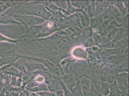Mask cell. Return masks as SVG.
Returning a JSON list of instances; mask_svg holds the SVG:
<instances>
[{"label": "cell", "mask_w": 129, "mask_h": 96, "mask_svg": "<svg viewBox=\"0 0 129 96\" xmlns=\"http://www.w3.org/2000/svg\"><path fill=\"white\" fill-rule=\"evenodd\" d=\"M25 67L27 72L28 73H32L40 70H43L44 71L47 70L42 64L39 63L26 62Z\"/></svg>", "instance_id": "obj_4"}, {"label": "cell", "mask_w": 129, "mask_h": 96, "mask_svg": "<svg viewBox=\"0 0 129 96\" xmlns=\"http://www.w3.org/2000/svg\"><path fill=\"white\" fill-rule=\"evenodd\" d=\"M10 15L14 20L21 24H23L27 29L37 25H40L45 21L43 19L32 15H22L15 14H11Z\"/></svg>", "instance_id": "obj_2"}, {"label": "cell", "mask_w": 129, "mask_h": 96, "mask_svg": "<svg viewBox=\"0 0 129 96\" xmlns=\"http://www.w3.org/2000/svg\"><path fill=\"white\" fill-rule=\"evenodd\" d=\"M71 91L74 96H82L83 95V91L81 87L80 81H77L75 86L73 88Z\"/></svg>", "instance_id": "obj_10"}, {"label": "cell", "mask_w": 129, "mask_h": 96, "mask_svg": "<svg viewBox=\"0 0 129 96\" xmlns=\"http://www.w3.org/2000/svg\"><path fill=\"white\" fill-rule=\"evenodd\" d=\"M120 92L118 88H110L109 93L107 96H119L120 94Z\"/></svg>", "instance_id": "obj_15"}, {"label": "cell", "mask_w": 129, "mask_h": 96, "mask_svg": "<svg viewBox=\"0 0 129 96\" xmlns=\"http://www.w3.org/2000/svg\"><path fill=\"white\" fill-rule=\"evenodd\" d=\"M39 84L38 83L34 81H33L30 82L28 83L27 85L26 88H33L36 87L37 86V85H39Z\"/></svg>", "instance_id": "obj_19"}, {"label": "cell", "mask_w": 129, "mask_h": 96, "mask_svg": "<svg viewBox=\"0 0 129 96\" xmlns=\"http://www.w3.org/2000/svg\"><path fill=\"white\" fill-rule=\"evenodd\" d=\"M21 57L25 58L26 59L31 60L37 61L39 62L42 63L44 65L46 66L47 68H48L49 70L52 73H54L57 75H59L60 74L59 69L58 68L56 67L52 63L50 62L47 60L30 57V56H23L22 55H21Z\"/></svg>", "instance_id": "obj_3"}, {"label": "cell", "mask_w": 129, "mask_h": 96, "mask_svg": "<svg viewBox=\"0 0 129 96\" xmlns=\"http://www.w3.org/2000/svg\"><path fill=\"white\" fill-rule=\"evenodd\" d=\"M99 85L100 93L104 96L108 95L110 91V87L108 83L106 82H100Z\"/></svg>", "instance_id": "obj_9"}, {"label": "cell", "mask_w": 129, "mask_h": 96, "mask_svg": "<svg viewBox=\"0 0 129 96\" xmlns=\"http://www.w3.org/2000/svg\"><path fill=\"white\" fill-rule=\"evenodd\" d=\"M28 90L32 91L33 92H41V91H49L48 88V85L45 84H39L33 88H26Z\"/></svg>", "instance_id": "obj_11"}, {"label": "cell", "mask_w": 129, "mask_h": 96, "mask_svg": "<svg viewBox=\"0 0 129 96\" xmlns=\"http://www.w3.org/2000/svg\"><path fill=\"white\" fill-rule=\"evenodd\" d=\"M19 92H14V91H12V92H10V96H18L19 94Z\"/></svg>", "instance_id": "obj_23"}, {"label": "cell", "mask_w": 129, "mask_h": 96, "mask_svg": "<svg viewBox=\"0 0 129 96\" xmlns=\"http://www.w3.org/2000/svg\"><path fill=\"white\" fill-rule=\"evenodd\" d=\"M17 4L13 1H0V15L9 8L15 7Z\"/></svg>", "instance_id": "obj_5"}, {"label": "cell", "mask_w": 129, "mask_h": 96, "mask_svg": "<svg viewBox=\"0 0 129 96\" xmlns=\"http://www.w3.org/2000/svg\"><path fill=\"white\" fill-rule=\"evenodd\" d=\"M26 2L17 3L11 14L23 13L32 15L40 17L45 21L49 20L52 17V14L47 10L45 6L35 2L29 3Z\"/></svg>", "instance_id": "obj_1"}, {"label": "cell", "mask_w": 129, "mask_h": 96, "mask_svg": "<svg viewBox=\"0 0 129 96\" xmlns=\"http://www.w3.org/2000/svg\"><path fill=\"white\" fill-rule=\"evenodd\" d=\"M20 41H21L17 39L13 40L10 39L0 33V43L2 42H6L13 43H17Z\"/></svg>", "instance_id": "obj_12"}, {"label": "cell", "mask_w": 129, "mask_h": 96, "mask_svg": "<svg viewBox=\"0 0 129 96\" xmlns=\"http://www.w3.org/2000/svg\"><path fill=\"white\" fill-rule=\"evenodd\" d=\"M99 96H104L102 94L100 93H99Z\"/></svg>", "instance_id": "obj_24"}, {"label": "cell", "mask_w": 129, "mask_h": 96, "mask_svg": "<svg viewBox=\"0 0 129 96\" xmlns=\"http://www.w3.org/2000/svg\"><path fill=\"white\" fill-rule=\"evenodd\" d=\"M36 93L39 96H56L55 92H51L50 91H41L36 92Z\"/></svg>", "instance_id": "obj_14"}, {"label": "cell", "mask_w": 129, "mask_h": 96, "mask_svg": "<svg viewBox=\"0 0 129 96\" xmlns=\"http://www.w3.org/2000/svg\"><path fill=\"white\" fill-rule=\"evenodd\" d=\"M28 91L24 90L22 91L21 92H20L19 95L18 96H29L30 94L29 93Z\"/></svg>", "instance_id": "obj_22"}, {"label": "cell", "mask_w": 129, "mask_h": 96, "mask_svg": "<svg viewBox=\"0 0 129 96\" xmlns=\"http://www.w3.org/2000/svg\"><path fill=\"white\" fill-rule=\"evenodd\" d=\"M0 24H21L20 23L14 20L10 15L5 14L0 15Z\"/></svg>", "instance_id": "obj_6"}, {"label": "cell", "mask_w": 129, "mask_h": 96, "mask_svg": "<svg viewBox=\"0 0 129 96\" xmlns=\"http://www.w3.org/2000/svg\"><path fill=\"white\" fill-rule=\"evenodd\" d=\"M26 59L23 58H21L16 60L13 64H12V66H15L21 72L29 74L27 72L25 67Z\"/></svg>", "instance_id": "obj_7"}, {"label": "cell", "mask_w": 129, "mask_h": 96, "mask_svg": "<svg viewBox=\"0 0 129 96\" xmlns=\"http://www.w3.org/2000/svg\"><path fill=\"white\" fill-rule=\"evenodd\" d=\"M56 96H64V92L62 89H59L56 91Z\"/></svg>", "instance_id": "obj_21"}, {"label": "cell", "mask_w": 129, "mask_h": 96, "mask_svg": "<svg viewBox=\"0 0 129 96\" xmlns=\"http://www.w3.org/2000/svg\"><path fill=\"white\" fill-rule=\"evenodd\" d=\"M11 85L12 86H15L17 80V77L16 76H11Z\"/></svg>", "instance_id": "obj_20"}, {"label": "cell", "mask_w": 129, "mask_h": 96, "mask_svg": "<svg viewBox=\"0 0 129 96\" xmlns=\"http://www.w3.org/2000/svg\"><path fill=\"white\" fill-rule=\"evenodd\" d=\"M6 82V80L3 74L0 75V92L4 88V85Z\"/></svg>", "instance_id": "obj_17"}, {"label": "cell", "mask_w": 129, "mask_h": 96, "mask_svg": "<svg viewBox=\"0 0 129 96\" xmlns=\"http://www.w3.org/2000/svg\"><path fill=\"white\" fill-rule=\"evenodd\" d=\"M48 88L49 91L51 92H55L57 90V87L55 84H51L50 85H48Z\"/></svg>", "instance_id": "obj_18"}, {"label": "cell", "mask_w": 129, "mask_h": 96, "mask_svg": "<svg viewBox=\"0 0 129 96\" xmlns=\"http://www.w3.org/2000/svg\"><path fill=\"white\" fill-rule=\"evenodd\" d=\"M80 82L82 91L85 92H89L91 90V83L89 79L84 76L81 78Z\"/></svg>", "instance_id": "obj_8"}, {"label": "cell", "mask_w": 129, "mask_h": 96, "mask_svg": "<svg viewBox=\"0 0 129 96\" xmlns=\"http://www.w3.org/2000/svg\"><path fill=\"white\" fill-rule=\"evenodd\" d=\"M34 81L39 84H42L45 81V78L42 75H38L35 77L34 79Z\"/></svg>", "instance_id": "obj_16"}, {"label": "cell", "mask_w": 129, "mask_h": 96, "mask_svg": "<svg viewBox=\"0 0 129 96\" xmlns=\"http://www.w3.org/2000/svg\"><path fill=\"white\" fill-rule=\"evenodd\" d=\"M61 86L64 92V96H74L72 92L68 88L65 84L63 83L61 81L60 82Z\"/></svg>", "instance_id": "obj_13"}, {"label": "cell", "mask_w": 129, "mask_h": 96, "mask_svg": "<svg viewBox=\"0 0 129 96\" xmlns=\"http://www.w3.org/2000/svg\"><path fill=\"white\" fill-rule=\"evenodd\" d=\"M36 94V96H39L38 95H37V94Z\"/></svg>", "instance_id": "obj_25"}]
</instances>
